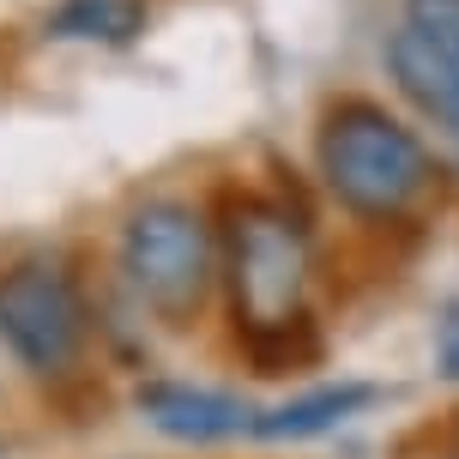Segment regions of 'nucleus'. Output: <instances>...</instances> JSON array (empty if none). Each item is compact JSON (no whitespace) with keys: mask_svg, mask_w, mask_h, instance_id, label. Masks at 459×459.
<instances>
[{"mask_svg":"<svg viewBox=\"0 0 459 459\" xmlns=\"http://www.w3.org/2000/svg\"><path fill=\"white\" fill-rule=\"evenodd\" d=\"M441 375L459 381V326H447V339H441Z\"/></svg>","mask_w":459,"mask_h":459,"instance_id":"10","label":"nucleus"},{"mask_svg":"<svg viewBox=\"0 0 459 459\" xmlns=\"http://www.w3.org/2000/svg\"><path fill=\"white\" fill-rule=\"evenodd\" d=\"M375 399L368 381H326V387H308L297 399H284L273 411H254V441H308V436H326L339 429L344 417H357Z\"/></svg>","mask_w":459,"mask_h":459,"instance_id":"7","label":"nucleus"},{"mask_svg":"<svg viewBox=\"0 0 459 459\" xmlns=\"http://www.w3.org/2000/svg\"><path fill=\"white\" fill-rule=\"evenodd\" d=\"M121 278L152 315L187 321L218 284V230L187 200H145L121 224Z\"/></svg>","mask_w":459,"mask_h":459,"instance_id":"2","label":"nucleus"},{"mask_svg":"<svg viewBox=\"0 0 459 459\" xmlns=\"http://www.w3.org/2000/svg\"><path fill=\"white\" fill-rule=\"evenodd\" d=\"M145 30V0H55L48 13V37L61 43H134Z\"/></svg>","mask_w":459,"mask_h":459,"instance_id":"8","label":"nucleus"},{"mask_svg":"<svg viewBox=\"0 0 459 459\" xmlns=\"http://www.w3.org/2000/svg\"><path fill=\"white\" fill-rule=\"evenodd\" d=\"M387 73L417 115H429L436 127H447L459 139V67L447 55H436L411 24H399L387 37Z\"/></svg>","mask_w":459,"mask_h":459,"instance_id":"6","label":"nucleus"},{"mask_svg":"<svg viewBox=\"0 0 459 459\" xmlns=\"http://www.w3.org/2000/svg\"><path fill=\"white\" fill-rule=\"evenodd\" d=\"M315 158H321V182L333 187V200L351 206L357 218H381V224L405 218L436 187L429 145L368 97H344L321 115Z\"/></svg>","mask_w":459,"mask_h":459,"instance_id":"1","label":"nucleus"},{"mask_svg":"<svg viewBox=\"0 0 459 459\" xmlns=\"http://www.w3.org/2000/svg\"><path fill=\"white\" fill-rule=\"evenodd\" d=\"M0 344L30 375H67L85 351V297L55 260H19L0 273Z\"/></svg>","mask_w":459,"mask_h":459,"instance_id":"4","label":"nucleus"},{"mask_svg":"<svg viewBox=\"0 0 459 459\" xmlns=\"http://www.w3.org/2000/svg\"><path fill=\"white\" fill-rule=\"evenodd\" d=\"M134 411L169 441H187V447H206V441H230L248 436L254 411L224 387H200V381H139Z\"/></svg>","mask_w":459,"mask_h":459,"instance_id":"5","label":"nucleus"},{"mask_svg":"<svg viewBox=\"0 0 459 459\" xmlns=\"http://www.w3.org/2000/svg\"><path fill=\"white\" fill-rule=\"evenodd\" d=\"M399 24H411L436 55H447L459 67V0H405Z\"/></svg>","mask_w":459,"mask_h":459,"instance_id":"9","label":"nucleus"},{"mask_svg":"<svg viewBox=\"0 0 459 459\" xmlns=\"http://www.w3.org/2000/svg\"><path fill=\"white\" fill-rule=\"evenodd\" d=\"M218 266H230L236 315L254 333L302 321V284H308V236L284 206L273 200H242L230 218V236L218 248Z\"/></svg>","mask_w":459,"mask_h":459,"instance_id":"3","label":"nucleus"}]
</instances>
